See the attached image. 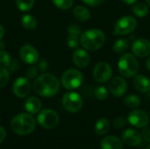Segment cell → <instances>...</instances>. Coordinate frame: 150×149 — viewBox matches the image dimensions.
<instances>
[{
	"label": "cell",
	"instance_id": "cell-1",
	"mask_svg": "<svg viewBox=\"0 0 150 149\" xmlns=\"http://www.w3.org/2000/svg\"><path fill=\"white\" fill-rule=\"evenodd\" d=\"M33 90L40 96L50 97L56 95L60 90V83L56 76L45 73L38 76L33 83Z\"/></svg>",
	"mask_w": 150,
	"mask_h": 149
},
{
	"label": "cell",
	"instance_id": "cell-2",
	"mask_svg": "<svg viewBox=\"0 0 150 149\" xmlns=\"http://www.w3.org/2000/svg\"><path fill=\"white\" fill-rule=\"evenodd\" d=\"M105 42V34L98 28H91L83 32L80 38V44L87 51H96Z\"/></svg>",
	"mask_w": 150,
	"mask_h": 149
},
{
	"label": "cell",
	"instance_id": "cell-3",
	"mask_svg": "<svg viewBox=\"0 0 150 149\" xmlns=\"http://www.w3.org/2000/svg\"><path fill=\"white\" fill-rule=\"evenodd\" d=\"M34 118L27 113H21L15 116L11 121V129L18 135L31 133L35 128Z\"/></svg>",
	"mask_w": 150,
	"mask_h": 149
},
{
	"label": "cell",
	"instance_id": "cell-4",
	"mask_svg": "<svg viewBox=\"0 0 150 149\" xmlns=\"http://www.w3.org/2000/svg\"><path fill=\"white\" fill-rule=\"evenodd\" d=\"M139 62L135 55L130 53L122 54L118 61L119 72L124 77H134L139 71Z\"/></svg>",
	"mask_w": 150,
	"mask_h": 149
},
{
	"label": "cell",
	"instance_id": "cell-5",
	"mask_svg": "<svg viewBox=\"0 0 150 149\" xmlns=\"http://www.w3.org/2000/svg\"><path fill=\"white\" fill-rule=\"evenodd\" d=\"M137 27V20L133 16H124L117 20L113 29L115 35H127L134 32Z\"/></svg>",
	"mask_w": 150,
	"mask_h": 149
},
{
	"label": "cell",
	"instance_id": "cell-6",
	"mask_svg": "<svg viewBox=\"0 0 150 149\" xmlns=\"http://www.w3.org/2000/svg\"><path fill=\"white\" fill-rule=\"evenodd\" d=\"M83 83V74L76 69L69 68L66 70L62 76V84L67 90H75L81 86Z\"/></svg>",
	"mask_w": 150,
	"mask_h": 149
},
{
	"label": "cell",
	"instance_id": "cell-7",
	"mask_svg": "<svg viewBox=\"0 0 150 149\" xmlns=\"http://www.w3.org/2000/svg\"><path fill=\"white\" fill-rule=\"evenodd\" d=\"M64 109L69 112L76 113L78 112L83 108V98L82 97L74 91H69L64 94L62 100Z\"/></svg>",
	"mask_w": 150,
	"mask_h": 149
},
{
	"label": "cell",
	"instance_id": "cell-8",
	"mask_svg": "<svg viewBox=\"0 0 150 149\" xmlns=\"http://www.w3.org/2000/svg\"><path fill=\"white\" fill-rule=\"evenodd\" d=\"M38 122L39 124L47 129H52L57 126L59 124V116L58 114L51 110V109H45L42 110L38 115Z\"/></svg>",
	"mask_w": 150,
	"mask_h": 149
},
{
	"label": "cell",
	"instance_id": "cell-9",
	"mask_svg": "<svg viewBox=\"0 0 150 149\" xmlns=\"http://www.w3.org/2000/svg\"><path fill=\"white\" fill-rule=\"evenodd\" d=\"M112 76V68L105 61L98 62L93 68V77L94 79L101 83H107L111 80Z\"/></svg>",
	"mask_w": 150,
	"mask_h": 149
},
{
	"label": "cell",
	"instance_id": "cell-10",
	"mask_svg": "<svg viewBox=\"0 0 150 149\" xmlns=\"http://www.w3.org/2000/svg\"><path fill=\"white\" fill-rule=\"evenodd\" d=\"M127 121L134 127L142 128L145 127L149 122V117L148 113L142 110H133L127 118Z\"/></svg>",
	"mask_w": 150,
	"mask_h": 149
},
{
	"label": "cell",
	"instance_id": "cell-11",
	"mask_svg": "<svg viewBox=\"0 0 150 149\" xmlns=\"http://www.w3.org/2000/svg\"><path fill=\"white\" fill-rule=\"evenodd\" d=\"M20 59L26 64H35L39 60V53L32 45L25 44L19 50Z\"/></svg>",
	"mask_w": 150,
	"mask_h": 149
},
{
	"label": "cell",
	"instance_id": "cell-12",
	"mask_svg": "<svg viewBox=\"0 0 150 149\" xmlns=\"http://www.w3.org/2000/svg\"><path fill=\"white\" fill-rule=\"evenodd\" d=\"M109 90L112 96L120 97L127 90V83L124 78L120 76H115L111 80L109 83Z\"/></svg>",
	"mask_w": 150,
	"mask_h": 149
},
{
	"label": "cell",
	"instance_id": "cell-13",
	"mask_svg": "<svg viewBox=\"0 0 150 149\" xmlns=\"http://www.w3.org/2000/svg\"><path fill=\"white\" fill-rule=\"evenodd\" d=\"M132 51L135 56L140 58L149 56L150 54V41L144 38L135 40L132 44Z\"/></svg>",
	"mask_w": 150,
	"mask_h": 149
},
{
	"label": "cell",
	"instance_id": "cell-14",
	"mask_svg": "<svg viewBox=\"0 0 150 149\" xmlns=\"http://www.w3.org/2000/svg\"><path fill=\"white\" fill-rule=\"evenodd\" d=\"M12 92L18 97H25L31 92V84L27 78L18 77L12 85Z\"/></svg>",
	"mask_w": 150,
	"mask_h": 149
},
{
	"label": "cell",
	"instance_id": "cell-15",
	"mask_svg": "<svg viewBox=\"0 0 150 149\" xmlns=\"http://www.w3.org/2000/svg\"><path fill=\"white\" fill-rule=\"evenodd\" d=\"M81 27L76 24H71L68 27L67 44L72 49H76L80 44V38L82 35Z\"/></svg>",
	"mask_w": 150,
	"mask_h": 149
},
{
	"label": "cell",
	"instance_id": "cell-16",
	"mask_svg": "<svg viewBox=\"0 0 150 149\" xmlns=\"http://www.w3.org/2000/svg\"><path fill=\"white\" fill-rule=\"evenodd\" d=\"M72 60L76 67L83 68L89 65L91 58L84 48H76L72 54Z\"/></svg>",
	"mask_w": 150,
	"mask_h": 149
},
{
	"label": "cell",
	"instance_id": "cell-17",
	"mask_svg": "<svg viewBox=\"0 0 150 149\" xmlns=\"http://www.w3.org/2000/svg\"><path fill=\"white\" fill-rule=\"evenodd\" d=\"M121 136L123 141L130 147H136L142 143V134L134 129L125 130Z\"/></svg>",
	"mask_w": 150,
	"mask_h": 149
},
{
	"label": "cell",
	"instance_id": "cell-18",
	"mask_svg": "<svg viewBox=\"0 0 150 149\" xmlns=\"http://www.w3.org/2000/svg\"><path fill=\"white\" fill-rule=\"evenodd\" d=\"M134 88L142 93H147L150 90L149 79L143 75H136L134 78Z\"/></svg>",
	"mask_w": 150,
	"mask_h": 149
},
{
	"label": "cell",
	"instance_id": "cell-19",
	"mask_svg": "<svg viewBox=\"0 0 150 149\" xmlns=\"http://www.w3.org/2000/svg\"><path fill=\"white\" fill-rule=\"evenodd\" d=\"M102 149H123L122 141L116 136H106L100 143Z\"/></svg>",
	"mask_w": 150,
	"mask_h": 149
},
{
	"label": "cell",
	"instance_id": "cell-20",
	"mask_svg": "<svg viewBox=\"0 0 150 149\" xmlns=\"http://www.w3.org/2000/svg\"><path fill=\"white\" fill-rule=\"evenodd\" d=\"M25 109L31 114L37 113L41 109V102L36 97H30L25 102Z\"/></svg>",
	"mask_w": 150,
	"mask_h": 149
},
{
	"label": "cell",
	"instance_id": "cell-21",
	"mask_svg": "<svg viewBox=\"0 0 150 149\" xmlns=\"http://www.w3.org/2000/svg\"><path fill=\"white\" fill-rule=\"evenodd\" d=\"M72 12H73L74 17L79 21H83V22L87 21L91 18V11H89V9L82 5L76 6L73 9Z\"/></svg>",
	"mask_w": 150,
	"mask_h": 149
},
{
	"label": "cell",
	"instance_id": "cell-22",
	"mask_svg": "<svg viewBox=\"0 0 150 149\" xmlns=\"http://www.w3.org/2000/svg\"><path fill=\"white\" fill-rule=\"evenodd\" d=\"M110 129V123L109 120L105 118L99 119L95 125V133L98 136H103L109 132Z\"/></svg>",
	"mask_w": 150,
	"mask_h": 149
},
{
	"label": "cell",
	"instance_id": "cell-23",
	"mask_svg": "<svg viewBox=\"0 0 150 149\" xmlns=\"http://www.w3.org/2000/svg\"><path fill=\"white\" fill-rule=\"evenodd\" d=\"M21 24L23 27L26 30L32 31L34 30L37 27V20L36 18L30 15V14H25L21 18Z\"/></svg>",
	"mask_w": 150,
	"mask_h": 149
},
{
	"label": "cell",
	"instance_id": "cell-24",
	"mask_svg": "<svg viewBox=\"0 0 150 149\" xmlns=\"http://www.w3.org/2000/svg\"><path fill=\"white\" fill-rule=\"evenodd\" d=\"M133 13L136 16V17H139V18H145L148 14H149V6L144 4V3H137L134 5L133 9Z\"/></svg>",
	"mask_w": 150,
	"mask_h": 149
},
{
	"label": "cell",
	"instance_id": "cell-25",
	"mask_svg": "<svg viewBox=\"0 0 150 149\" xmlns=\"http://www.w3.org/2000/svg\"><path fill=\"white\" fill-rule=\"evenodd\" d=\"M129 47V40L127 39H119L117 40L112 46V49L114 52L118 54L125 53Z\"/></svg>",
	"mask_w": 150,
	"mask_h": 149
},
{
	"label": "cell",
	"instance_id": "cell-26",
	"mask_svg": "<svg viewBox=\"0 0 150 149\" xmlns=\"http://www.w3.org/2000/svg\"><path fill=\"white\" fill-rule=\"evenodd\" d=\"M124 104L131 109H136L141 105V99L138 96L131 94L124 99Z\"/></svg>",
	"mask_w": 150,
	"mask_h": 149
},
{
	"label": "cell",
	"instance_id": "cell-27",
	"mask_svg": "<svg viewBox=\"0 0 150 149\" xmlns=\"http://www.w3.org/2000/svg\"><path fill=\"white\" fill-rule=\"evenodd\" d=\"M15 2L18 9L22 11H28L34 5V0H15Z\"/></svg>",
	"mask_w": 150,
	"mask_h": 149
},
{
	"label": "cell",
	"instance_id": "cell-28",
	"mask_svg": "<svg viewBox=\"0 0 150 149\" xmlns=\"http://www.w3.org/2000/svg\"><path fill=\"white\" fill-rule=\"evenodd\" d=\"M11 65L12 61L10 54L4 50H0V66L11 68Z\"/></svg>",
	"mask_w": 150,
	"mask_h": 149
},
{
	"label": "cell",
	"instance_id": "cell-29",
	"mask_svg": "<svg viewBox=\"0 0 150 149\" xmlns=\"http://www.w3.org/2000/svg\"><path fill=\"white\" fill-rule=\"evenodd\" d=\"M9 78H10L9 70L4 67L0 66V89L4 88L8 83Z\"/></svg>",
	"mask_w": 150,
	"mask_h": 149
},
{
	"label": "cell",
	"instance_id": "cell-30",
	"mask_svg": "<svg viewBox=\"0 0 150 149\" xmlns=\"http://www.w3.org/2000/svg\"><path fill=\"white\" fill-rule=\"evenodd\" d=\"M94 95L98 100H105L108 97V90L104 86H98L94 90Z\"/></svg>",
	"mask_w": 150,
	"mask_h": 149
},
{
	"label": "cell",
	"instance_id": "cell-31",
	"mask_svg": "<svg viewBox=\"0 0 150 149\" xmlns=\"http://www.w3.org/2000/svg\"><path fill=\"white\" fill-rule=\"evenodd\" d=\"M53 4L62 10H69L72 7L74 0H52Z\"/></svg>",
	"mask_w": 150,
	"mask_h": 149
},
{
	"label": "cell",
	"instance_id": "cell-32",
	"mask_svg": "<svg viewBox=\"0 0 150 149\" xmlns=\"http://www.w3.org/2000/svg\"><path fill=\"white\" fill-rule=\"evenodd\" d=\"M127 119H126L124 117H117L113 120V126L117 128H121L127 125Z\"/></svg>",
	"mask_w": 150,
	"mask_h": 149
},
{
	"label": "cell",
	"instance_id": "cell-33",
	"mask_svg": "<svg viewBox=\"0 0 150 149\" xmlns=\"http://www.w3.org/2000/svg\"><path fill=\"white\" fill-rule=\"evenodd\" d=\"M85 4L89 5V6H92V7H95V6H98L100 5L101 4H103L105 0H82Z\"/></svg>",
	"mask_w": 150,
	"mask_h": 149
},
{
	"label": "cell",
	"instance_id": "cell-34",
	"mask_svg": "<svg viewBox=\"0 0 150 149\" xmlns=\"http://www.w3.org/2000/svg\"><path fill=\"white\" fill-rule=\"evenodd\" d=\"M37 73H38V69H37L35 67H30V68L26 70L25 75H26V76H27L28 78H33L34 76H36Z\"/></svg>",
	"mask_w": 150,
	"mask_h": 149
},
{
	"label": "cell",
	"instance_id": "cell-35",
	"mask_svg": "<svg viewBox=\"0 0 150 149\" xmlns=\"http://www.w3.org/2000/svg\"><path fill=\"white\" fill-rule=\"evenodd\" d=\"M142 136L143 137V139L148 141V142H150V127L149 126H145L143 127V130L142 132Z\"/></svg>",
	"mask_w": 150,
	"mask_h": 149
},
{
	"label": "cell",
	"instance_id": "cell-36",
	"mask_svg": "<svg viewBox=\"0 0 150 149\" xmlns=\"http://www.w3.org/2000/svg\"><path fill=\"white\" fill-rule=\"evenodd\" d=\"M5 137H6V132L4 127L0 126V144L4 141Z\"/></svg>",
	"mask_w": 150,
	"mask_h": 149
},
{
	"label": "cell",
	"instance_id": "cell-37",
	"mask_svg": "<svg viewBox=\"0 0 150 149\" xmlns=\"http://www.w3.org/2000/svg\"><path fill=\"white\" fill-rule=\"evenodd\" d=\"M4 35V28L2 25H0V40H2Z\"/></svg>",
	"mask_w": 150,
	"mask_h": 149
},
{
	"label": "cell",
	"instance_id": "cell-38",
	"mask_svg": "<svg viewBox=\"0 0 150 149\" xmlns=\"http://www.w3.org/2000/svg\"><path fill=\"white\" fill-rule=\"evenodd\" d=\"M122 1L127 4H135L137 0H122Z\"/></svg>",
	"mask_w": 150,
	"mask_h": 149
},
{
	"label": "cell",
	"instance_id": "cell-39",
	"mask_svg": "<svg viewBox=\"0 0 150 149\" xmlns=\"http://www.w3.org/2000/svg\"><path fill=\"white\" fill-rule=\"evenodd\" d=\"M146 66H147L148 69H149L150 70V56L148 58V60H147V61H146Z\"/></svg>",
	"mask_w": 150,
	"mask_h": 149
},
{
	"label": "cell",
	"instance_id": "cell-40",
	"mask_svg": "<svg viewBox=\"0 0 150 149\" xmlns=\"http://www.w3.org/2000/svg\"><path fill=\"white\" fill-rule=\"evenodd\" d=\"M4 47H5L4 43L3 41H1V40H0V50H4Z\"/></svg>",
	"mask_w": 150,
	"mask_h": 149
},
{
	"label": "cell",
	"instance_id": "cell-41",
	"mask_svg": "<svg viewBox=\"0 0 150 149\" xmlns=\"http://www.w3.org/2000/svg\"><path fill=\"white\" fill-rule=\"evenodd\" d=\"M146 2H147V4H148V5L150 7V0H146Z\"/></svg>",
	"mask_w": 150,
	"mask_h": 149
},
{
	"label": "cell",
	"instance_id": "cell-42",
	"mask_svg": "<svg viewBox=\"0 0 150 149\" xmlns=\"http://www.w3.org/2000/svg\"><path fill=\"white\" fill-rule=\"evenodd\" d=\"M146 149H150V145H149V146H148V147L146 148Z\"/></svg>",
	"mask_w": 150,
	"mask_h": 149
},
{
	"label": "cell",
	"instance_id": "cell-43",
	"mask_svg": "<svg viewBox=\"0 0 150 149\" xmlns=\"http://www.w3.org/2000/svg\"><path fill=\"white\" fill-rule=\"evenodd\" d=\"M149 114H150V110H149Z\"/></svg>",
	"mask_w": 150,
	"mask_h": 149
}]
</instances>
